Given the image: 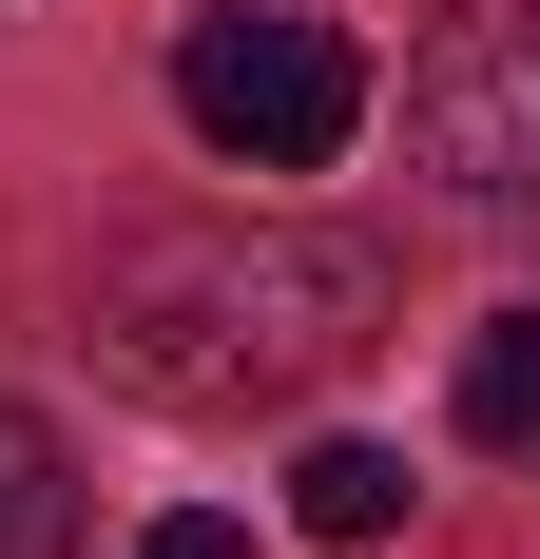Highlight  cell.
<instances>
[{"mask_svg":"<svg viewBox=\"0 0 540 559\" xmlns=\"http://www.w3.org/2000/svg\"><path fill=\"white\" fill-rule=\"evenodd\" d=\"M367 329H386V251L348 231H136L97 271V367L174 425H251L328 386Z\"/></svg>","mask_w":540,"mask_h":559,"instance_id":"cell-1","label":"cell"},{"mask_svg":"<svg viewBox=\"0 0 540 559\" xmlns=\"http://www.w3.org/2000/svg\"><path fill=\"white\" fill-rule=\"evenodd\" d=\"M174 116H193L232 174H328L348 135H367V58H348V20L213 0V20L174 39Z\"/></svg>","mask_w":540,"mask_h":559,"instance_id":"cell-2","label":"cell"},{"mask_svg":"<svg viewBox=\"0 0 540 559\" xmlns=\"http://www.w3.org/2000/svg\"><path fill=\"white\" fill-rule=\"evenodd\" d=\"M406 155H425L463 213H521L540 193V0H463V20L406 58Z\"/></svg>","mask_w":540,"mask_h":559,"instance_id":"cell-3","label":"cell"},{"mask_svg":"<svg viewBox=\"0 0 540 559\" xmlns=\"http://www.w3.org/2000/svg\"><path fill=\"white\" fill-rule=\"evenodd\" d=\"M444 425H463V444H502V463H540V309H483V329H463Z\"/></svg>","mask_w":540,"mask_h":559,"instance_id":"cell-4","label":"cell"},{"mask_svg":"<svg viewBox=\"0 0 540 559\" xmlns=\"http://www.w3.org/2000/svg\"><path fill=\"white\" fill-rule=\"evenodd\" d=\"M406 502H425L406 444H309L290 463V521H309V540H406Z\"/></svg>","mask_w":540,"mask_h":559,"instance_id":"cell-5","label":"cell"},{"mask_svg":"<svg viewBox=\"0 0 540 559\" xmlns=\"http://www.w3.org/2000/svg\"><path fill=\"white\" fill-rule=\"evenodd\" d=\"M78 540V483H58V425L39 405H0V559H58Z\"/></svg>","mask_w":540,"mask_h":559,"instance_id":"cell-6","label":"cell"},{"mask_svg":"<svg viewBox=\"0 0 540 559\" xmlns=\"http://www.w3.org/2000/svg\"><path fill=\"white\" fill-rule=\"evenodd\" d=\"M136 559H251V521H213V502H174V521H155Z\"/></svg>","mask_w":540,"mask_h":559,"instance_id":"cell-7","label":"cell"}]
</instances>
